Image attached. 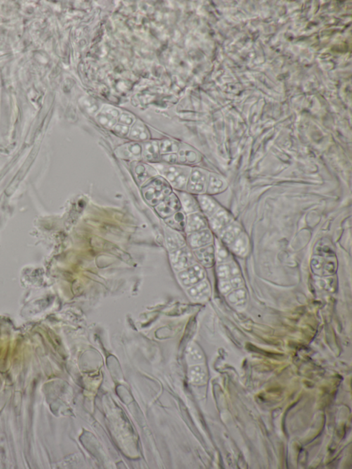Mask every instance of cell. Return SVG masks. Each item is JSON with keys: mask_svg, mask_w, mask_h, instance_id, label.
<instances>
[{"mask_svg": "<svg viewBox=\"0 0 352 469\" xmlns=\"http://www.w3.org/2000/svg\"><path fill=\"white\" fill-rule=\"evenodd\" d=\"M158 144L155 142L146 143L144 147V156L147 160H154L158 158Z\"/></svg>", "mask_w": 352, "mask_h": 469, "instance_id": "24", "label": "cell"}, {"mask_svg": "<svg viewBox=\"0 0 352 469\" xmlns=\"http://www.w3.org/2000/svg\"><path fill=\"white\" fill-rule=\"evenodd\" d=\"M311 267L314 272L318 275H331L335 272L334 262L320 256H315L312 259Z\"/></svg>", "mask_w": 352, "mask_h": 469, "instance_id": "8", "label": "cell"}, {"mask_svg": "<svg viewBox=\"0 0 352 469\" xmlns=\"http://www.w3.org/2000/svg\"><path fill=\"white\" fill-rule=\"evenodd\" d=\"M248 299L247 292L244 288L234 289L227 294V300L231 304L239 306L246 302Z\"/></svg>", "mask_w": 352, "mask_h": 469, "instance_id": "20", "label": "cell"}, {"mask_svg": "<svg viewBox=\"0 0 352 469\" xmlns=\"http://www.w3.org/2000/svg\"><path fill=\"white\" fill-rule=\"evenodd\" d=\"M217 274L220 280H230L240 276V270L235 262L231 261L219 264L217 267Z\"/></svg>", "mask_w": 352, "mask_h": 469, "instance_id": "14", "label": "cell"}, {"mask_svg": "<svg viewBox=\"0 0 352 469\" xmlns=\"http://www.w3.org/2000/svg\"><path fill=\"white\" fill-rule=\"evenodd\" d=\"M188 240L191 247L197 249L209 245L213 240V236L208 229H205L190 234Z\"/></svg>", "mask_w": 352, "mask_h": 469, "instance_id": "10", "label": "cell"}, {"mask_svg": "<svg viewBox=\"0 0 352 469\" xmlns=\"http://www.w3.org/2000/svg\"><path fill=\"white\" fill-rule=\"evenodd\" d=\"M206 177L201 171L193 170L189 175L187 187L189 191L194 194H201L206 187Z\"/></svg>", "mask_w": 352, "mask_h": 469, "instance_id": "9", "label": "cell"}, {"mask_svg": "<svg viewBox=\"0 0 352 469\" xmlns=\"http://www.w3.org/2000/svg\"><path fill=\"white\" fill-rule=\"evenodd\" d=\"M207 223L205 217L201 213H190L186 218L185 230L187 234L198 232L206 229Z\"/></svg>", "mask_w": 352, "mask_h": 469, "instance_id": "12", "label": "cell"}, {"mask_svg": "<svg viewBox=\"0 0 352 469\" xmlns=\"http://www.w3.org/2000/svg\"><path fill=\"white\" fill-rule=\"evenodd\" d=\"M158 170L170 183L177 189H182L187 183L190 175L188 169L175 166H158Z\"/></svg>", "mask_w": 352, "mask_h": 469, "instance_id": "2", "label": "cell"}, {"mask_svg": "<svg viewBox=\"0 0 352 469\" xmlns=\"http://www.w3.org/2000/svg\"><path fill=\"white\" fill-rule=\"evenodd\" d=\"M198 204L204 213L208 217H211L219 209L216 202L207 195H202L198 197Z\"/></svg>", "mask_w": 352, "mask_h": 469, "instance_id": "17", "label": "cell"}, {"mask_svg": "<svg viewBox=\"0 0 352 469\" xmlns=\"http://www.w3.org/2000/svg\"><path fill=\"white\" fill-rule=\"evenodd\" d=\"M229 246L235 254L239 257L246 256L249 250V240L247 235L244 233H241Z\"/></svg>", "mask_w": 352, "mask_h": 469, "instance_id": "15", "label": "cell"}, {"mask_svg": "<svg viewBox=\"0 0 352 469\" xmlns=\"http://www.w3.org/2000/svg\"><path fill=\"white\" fill-rule=\"evenodd\" d=\"M224 183L223 181L213 175H210L208 180V191L209 194H216L223 190Z\"/></svg>", "mask_w": 352, "mask_h": 469, "instance_id": "23", "label": "cell"}, {"mask_svg": "<svg viewBox=\"0 0 352 469\" xmlns=\"http://www.w3.org/2000/svg\"><path fill=\"white\" fill-rule=\"evenodd\" d=\"M168 224L171 227L176 229H182L185 225L184 217L181 212H177L168 219Z\"/></svg>", "mask_w": 352, "mask_h": 469, "instance_id": "25", "label": "cell"}, {"mask_svg": "<svg viewBox=\"0 0 352 469\" xmlns=\"http://www.w3.org/2000/svg\"><path fill=\"white\" fill-rule=\"evenodd\" d=\"M177 159V156L174 154L167 155V156L164 157V160H166L169 163H176Z\"/></svg>", "mask_w": 352, "mask_h": 469, "instance_id": "33", "label": "cell"}, {"mask_svg": "<svg viewBox=\"0 0 352 469\" xmlns=\"http://www.w3.org/2000/svg\"><path fill=\"white\" fill-rule=\"evenodd\" d=\"M215 260L219 264L231 261V255L222 243L217 241L215 248Z\"/></svg>", "mask_w": 352, "mask_h": 469, "instance_id": "21", "label": "cell"}, {"mask_svg": "<svg viewBox=\"0 0 352 469\" xmlns=\"http://www.w3.org/2000/svg\"><path fill=\"white\" fill-rule=\"evenodd\" d=\"M119 111L113 107L105 106L96 115L97 121L107 128H112L119 118Z\"/></svg>", "mask_w": 352, "mask_h": 469, "instance_id": "7", "label": "cell"}, {"mask_svg": "<svg viewBox=\"0 0 352 469\" xmlns=\"http://www.w3.org/2000/svg\"><path fill=\"white\" fill-rule=\"evenodd\" d=\"M114 130L117 134L121 136H127L129 134V129L128 126L118 124L114 127Z\"/></svg>", "mask_w": 352, "mask_h": 469, "instance_id": "31", "label": "cell"}, {"mask_svg": "<svg viewBox=\"0 0 352 469\" xmlns=\"http://www.w3.org/2000/svg\"><path fill=\"white\" fill-rule=\"evenodd\" d=\"M194 254L202 265L206 267H211L215 262V248L213 245H207L206 246L197 248Z\"/></svg>", "mask_w": 352, "mask_h": 469, "instance_id": "13", "label": "cell"}, {"mask_svg": "<svg viewBox=\"0 0 352 469\" xmlns=\"http://www.w3.org/2000/svg\"><path fill=\"white\" fill-rule=\"evenodd\" d=\"M210 225L214 232L220 234L232 223V217L226 210L219 208L210 217Z\"/></svg>", "mask_w": 352, "mask_h": 469, "instance_id": "6", "label": "cell"}, {"mask_svg": "<svg viewBox=\"0 0 352 469\" xmlns=\"http://www.w3.org/2000/svg\"><path fill=\"white\" fill-rule=\"evenodd\" d=\"M229 281H230L231 286H232L234 290L240 289V288H243V286H244V281H243V279L241 278L240 276H237V277L231 279Z\"/></svg>", "mask_w": 352, "mask_h": 469, "instance_id": "32", "label": "cell"}, {"mask_svg": "<svg viewBox=\"0 0 352 469\" xmlns=\"http://www.w3.org/2000/svg\"><path fill=\"white\" fill-rule=\"evenodd\" d=\"M118 120L120 121V124L128 126L132 125L133 122H134V119L133 118L132 115L127 113H123L119 117Z\"/></svg>", "mask_w": 352, "mask_h": 469, "instance_id": "30", "label": "cell"}, {"mask_svg": "<svg viewBox=\"0 0 352 469\" xmlns=\"http://www.w3.org/2000/svg\"><path fill=\"white\" fill-rule=\"evenodd\" d=\"M205 278V272L199 264H193L178 273L179 282L183 286L191 287Z\"/></svg>", "mask_w": 352, "mask_h": 469, "instance_id": "4", "label": "cell"}, {"mask_svg": "<svg viewBox=\"0 0 352 469\" xmlns=\"http://www.w3.org/2000/svg\"><path fill=\"white\" fill-rule=\"evenodd\" d=\"M160 150L163 153H174L178 150V146L172 141H164L160 144Z\"/></svg>", "mask_w": 352, "mask_h": 469, "instance_id": "26", "label": "cell"}, {"mask_svg": "<svg viewBox=\"0 0 352 469\" xmlns=\"http://www.w3.org/2000/svg\"><path fill=\"white\" fill-rule=\"evenodd\" d=\"M190 297L194 301H206L210 295V284L207 281L203 280L195 284L187 290Z\"/></svg>", "mask_w": 352, "mask_h": 469, "instance_id": "11", "label": "cell"}, {"mask_svg": "<svg viewBox=\"0 0 352 469\" xmlns=\"http://www.w3.org/2000/svg\"><path fill=\"white\" fill-rule=\"evenodd\" d=\"M219 290L220 293L224 295H227L229 293L233 291V287L231 286L230 281L229 280H220L219 282Z\"/></svg>", "mask_w": 352, "mask_h": 469, "instance_id": "28", "label": "cell"}, {"mask_svg": "<svg viewBox=\"0 0 352 469\" xmlns=\"http://www.w3.org/2000/svg\"><path fill=\"white\" fill-rule=\"evenodd\" d=\"M127 152L133 156H139L141 153V147L137 143L129 144L127 147Z\"/></svg>", "mask_w": 352, "mask_h": 469, "instance_id": "29", "label": "cell"}, {"mask_svg": "<svg viewBox=\"0 0 352 469\" xmlns=\"http://www.w3.org/2000/svg\"><path fill=\"white\" fill-rule=\"evenodd\" d=\"M166 241L167 248L171 252L176 251L184 246V239L182 236L175 231L168 229L166 232Z\"/></svg>", "mask_w": 352, "mask_h": 469, "instance_id": "18", "label": "cell"}, {"mask_svg": "<svg viewBox=\"0 0 352 469\" xmlns=\"http://www.w3.org/2000/svg\"><path fill=\"white\" fill-rule=\"evenodd\" d=\"M180 208V202L175 194H170L159 204L157 205V212L163 218H170Z\"/></svg>", "mask_w": 352, "mask_h": 469, "instance_id": "5", "label": "cell"}, {"mask_svg": "<svg viewBox=\"0 0 352 469\" xmlns=\"http://www.w3.org/2000/svg\"><path fill=\"white\" fill-rule=\"evenodd\" d=\"M83 104H84V108H85L86 111L88 113L91 114V115L96 113L98 110V103L94 99H90V98L85 99Z\"/></svg>", "mask_w": 352, "mask_h": 469, "instance_id": "27", "label": "cell"}, {"mask_svg": "<svg viewBox=\"0 0 352 469\" xmlns=\"http://www.w3.org/2000/svg\"><path fill=\"white\" fill-rule=\"evenodd\" d=\"M171 263L176 271H182L195 264L194 255L187 247L179 248L170 254Z\"/></svg>", "mask_w": 352, "mask_h": 469, "instance_id": "3", "label": "cell"}, {"mask_svg": "<svg viewBox=\"0 0 352 469\" xmlns=\"http://www.w3.org/2000/svg\"><path fill=\"white\" fill-rule=\"evenodd\" d=\"M241 233V227L237 223H231L221 233V239L223 244L230 246Z\"/></svg>", "mask_w": 352, "mask_h": 469, "instance_id": "16", "label": "cell"}, {"mask_svg": "<svg viewBox=\"0 0 352 469\" xmlns=\"http://www.w3.org/2000/svg\"><path fill=\"white\" fill-rule=\"evenodd\" d=\"M179 202L186 213H196L199 210L200 206L198 202H197L191 194L181 193L179 194Z\"/></svg>", "mask_w": 352, "mask_h": 469, "instance_id": "19", "label": "cell"}, {"mask_svg": "<svg viewBox=\"0 0 352 469\" xmlns=\"http://www.w3.org/2000/svg\"><path fill=\"white\" fill-rule=\"evenodd\" d=\"M129 136L132 139L138 141H144L148 138V133L146 127L142 122H137L133 126Z\"/></svg>", "mask_w": 352, "mask_h": 469, "instance_id": "22", "label": "cell"}, {"mask_svg": "<svg viewBox=\"0 0 352 469\" xmlns=\"http://www.w3.org/2000/svg\"><path fill=\"white\" fill-rule=\"evenodd\" d=\"M171 187L163 178H154L143 189V195L149 204L157 205L170 196Z\"/></svg>", "mask_w": 352, "mask_h": 469, "instance_id": "1", "label": "cell"}]
</instances>
